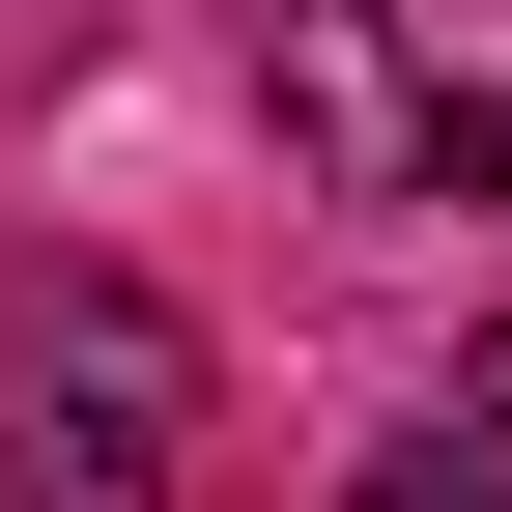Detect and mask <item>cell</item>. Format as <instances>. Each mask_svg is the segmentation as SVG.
Instances as JSON below:
<instances>
[{
	"label": "cell",
	"instance_id": "cell-1",
	"mask_svg": "<svg viewBox=\"0 0 512 512\" xmlns=\"http://www.w3.org/2000/svg\"><path fill=\"white\" fill-rule=\"evenodd\" d=\"M200 456V313L143 256H0V512H171Z\"/></svg>",
	"mask_w": 512,
	"mask_h": 512
},
{
	"label": "cell",
	"instance_id": "cell-2",
	"mask_svg": "<svg viewBox=\"0 0 512 512\" xmlns=\"http://www.w3.org/2000/svg\"><path fill=\"white\" fill-rule=\"evenodd\" d=\"M285 143L342 200H512V0H285Z\"/></svg>",
	"mask_w": 512,
	"mask_h": 512
},
{
	"label": "cell",
	"instance_id": "cell-3",
	"mask_svg": "<svg viewBox=\"0 0 512 512\" xmlns=\"http://www.w3.org/2000/svg\"><path fill=\"white\" fill-rule=\"evenodd\" d=\"M370 512H512V427H399V456H370Z\"/></svg>",
	"mask_w": 512,
	"mask_h": 512
},
{
	"label": "cell",
	"instance_id": "cell-4",
	"mask_svg": "<svg viewBox=\"0 0 512 512\" xmlns=\"http://www.w3.org/2000/svg\"><path fill=\"white\" fill-rule=\"evenodd\" d=\"M484 427H512V342H484Z\"/></svg>",
	"mask_w": 512,
	"mask_h": 512
}]
</instances>
